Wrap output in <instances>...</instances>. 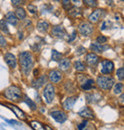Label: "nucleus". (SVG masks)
<instances>
[{
	"mask_svg": "<svg viewBox=\"0 0 124 130\" xmlns=\"http://www.w3.org/2000/svg\"><path fill=\"white\" fill-rule=\"evenodd\" d=\"M19 63L21 65L22 72L24 73V75L28 76L33 66V58L31 53L28 51H24V52L20 53L19 54Z\"/></svg>",
	"mask_w": 124,
	"mask_h": 130,
	"instance_id": "1",
	"label": "nucleus"
},
{
	"mask_svg": "<svg viewBox=\"0 0 124 130\" xmlns=\"http://www.w3.org/2000/svg\"><path fill=\"white\" fill-rule=\"evenodd\" d=\"M5 96L7 99L11 100V101H14V102H17L19 101V99L22 96V92H21V89L16 86V85H11L9 86L5 92H4Z\"/></svg>",
	"mask_w": 124,
	"mask_h": 130,
	"instance_id": "2",
	"label": "nucleus"
},
{
	"mask_svg": "<svg viewBox=\"0 0 124 130\" xmlns=\"http://www.w3.org/2000/svg\"><path fill=\"white\" fill-rule=\"evenodd\" d=\"M97 85L103 89V90H109L112 88V86L115 84V80L111 77H107V76H99L96 80Z\"/></svg>",
	"mask_w": 124,
	"mask_h": 130,
	"instance_id": "3",
	"label": "nucleus"
},
{
	"mask_svg": "<svg viewBox=\"0 0 124 130\" xmlns=\"http://www.w3.org/2000/svg\"><path fill=\"white\" fill-rule=\"evenodd\" d=\"M55 95V91H54V87L53 86L52 84H47V85L44 88L43 91V96L45 98V101L48 104H51L54 98Z\"/></svg>",
	"mask_w": 124,
	"mask_h": 130,
	"instance_id": "4",
	"label": "nucleus"
},
{
	"mask_svg": "<svg viewBox=\"0 0 124 130\" xmlns=\"http://www.w3.org/2000/svg\"><path fill=\"white\" fill-rule=\"evenodd\" d=\"M114 70V63L109 60L101 61V73L103 74H111Z\"/></svg>",
	"mask_w": 124,
	"mask_h": 130,
	"instance_id": "5",
	"label": "nucleus"
},
{
	"mask_svg": "<svg viewBox=\"0 0 124 130\" xmlns=\"http://www.w3.org/2000/svg\"><path fill=\"white\" fill-rule=\"evenodd\" d=\"M93 26L91 24H89V23H83V24H81L78 27V32H79V33L82 34V35H85V36L90 35L91 33L93 32Z\"/></svg>",
	"mask_w": 124,
	"mask_h": 130,
	"instance_id": "6",
	"label": "nucleus"
},
{
	"mask_svg": "<svg viewBox=\"0 0 124 130\" xmlns=\"http://www.w3.org/2000/svg\"><path fill=\"white\" fill-rule=\"evenodd\" d=\"M51 116L59 124H63L67 120V115L61 110H54L51 112Z\"/></svg>",
	"mask_w": 124,
	"mask_h": 130,
	"instance_id": "7",
	"label": "nucleus"
},
{
	"mask_svg": "<svg viewBox=\"0 0 124 130\" xmlns=\"http://www.w3.org/2000/svg\"><path fill=\"white\" fill-rule=\"evenodd\" d=\"M7 105H8V107H10V108L13 110V112L16 114V117H17V118H19L20 120L24 121V120H26V119H27V116H26L25 112H24L23 110H21L20 108H18L16 105L13 104H8Z\"/></svg>",
	"mask_w": 124,
	"mask_h": 130,
	"instance_id": "8",
	"label": "nucleus"
},
{
	"mask_svg": "<svg viewBox=\"0 0 124 130\" xmlns=\"http://www.w3.org/2000/svg\"><path fill=\"white\" fill-rule=\"evenodd\" d=\"M65 29L62 27L61 25H58V26H54L53 29H52V35L54 37H56V38H63L65 36Z\"/></svg>",
	"mask_w": 124,
	"mask_h": 130,
	"instance_id": "9",
	"label": "nucleus"
},
{
	"mask_svg": "<svg viewBox=\"0 0 124 130\" xmlns=\"http://www.w3.org/2000/svg\"><path fill=\"white\" fill-rule=\"evenodd\" d=\"M78 115L81 116V117L84 118V119H93V118H94V115H93V111H92L88 106L83 107V108L78 112Z\"/></svg>",
	"mask_w": 124,
	"mask_h": 130,
	"instance_id": "10",
	"label": "nucleus"
},
{
	"mask_svg": "<svg viewBox=\"0 0 124 130\" xmlns=\"http://www.w3.org/2000/svg\"><path fill=\"white\" fill-rule=\"evenodd\" d=\"M5 61L11 68H16V58L12 53H7L5 55Z\"/></svg>",
	"mask_w": 124,
	"mask_h": 130,
	"instance_id": "11",
	"label": "nucleus"
},
{
	"mask_svg": "<svg viewBox=\"0 0 124 130\" xmlns=\"http://www.w3.org/2000/svg\"><path fill=\"white\" fill-rule=\"evenodd\" d=\"M49 78H50L51 82H53V83H58V82L61 81L62 74L58 70H52L49 74Z\"/></svg>",
	"mask_w": 124,
	"mask_h": 130,
	"instance_id": "12",
	"label": "nucleus"
},
{
	"mask_svg": "<svg viewBox=\"0 0 124 130\" xmlns=\"http://www.w3.org/2000/svg\"><path fill=\"white\" fill-rule=\"evenodd\" d=\"M98 60H99L98 56H97L96 54H94V53H89V54L86 56V61H87V63H88V65H91V66L97 65Z\"/></svg>",
	"mask_w": 124,
	"mask_h": 130,
	"instance_id": "13",
	"label": "nucleus"
},
{
	"mask_svg": "<svg viewBox=\"0 0 124 130\" xmlns=\"http://www.w3.org/2000/svg\"><path fill=\"white\" fill-rule=\"evenodd\" d=\"M76 101H77V97H70V98H68V99H66V100L63 102V104H62V105H63V108H64L65 110H70V109L74 106Z\"/></svg>",
	"mask_w": 124,
	"mask_h": 130,
	"instance_id": "14",
	"label": "nucleus"
},
{
	"mask_svg": "<svg viewBox=\"0 0 124 130\" xmlns=\"http://www.w3.org/2000/svg\"><path fill=\"white\" fill-rule=\"evenodd\" d=\"M108 49V46H102L99 43H93L91 45V49L94 52H96V53H100V52H102V51H104V50H106Z\"/></svg>",
	"mask_w": 124,
	"mask_h": 130,
	"instance_id": "15",
	"label": "nucleus"
},
{
	"mask_svg": "<svg viewBox=\"0 0 124 130\" xmlns=\"http://www.w3.org/2000/svg\"><path fill=\"white\" fill-rule=\"evenodd\" d=\"M6 21H7L8 23H10L11 25H13V26H16V25L18 24V19H17V17H16V14H15L14 13H12V12H10V13H7V15H6Z\"/></svg>",
	"mask_w": 124,
	"mask_h": 130,
	"instance_id": "16",
	"label": "nucleus"
},
{
	"mask_svg": "<svg viewBox=\"0 0 124 130\" xmlns=\"http://www.w3.org/2000/svg\"><path fill=\"white\" fill-rule=\"evenodd\" d=\"M58 66H59V68L63 70V71H66V70H68L69 68H70V66H71V62H70V60L69 59H61V60H59V64H58Z\"/></svg>",
	"mask_w": 124,
	"mask_h": 130,
	"instance_id": "17",
	"label": "nucleus"
},
{
	"mask_svg": "<svg viewBox=\"0 0 124 130\" xmlns=\"http://www.w3.org/2000/svg\"><path fill=\"white\" fill-rule=\"evenodd\" d=\"M94 87V81L90 79V80H86L83 84H81V88L84 90H90Z\"/></svg>",
	"mask_w": 124,
	"mask_h": 130,
	"instance_id": "18",
	"label": "nucleus"
},
{
	"mask_svg": "<svg viewBox=\"0 0 124 130\" xmlns=\"http://www.w3.org/2000/svg\"><path fill=\"white\" fill-rule=\"evenodd\" d=\"M101 14V10H95L94 12L92 13V14L89 17V20L92 22V23H96L98 20H99V17Z\"/></svg>",
	"mask_w": 124,
	"mask_h": 130,
	"instance_id": "19",
	"label": "nucleus"
},
{
	"mask_svg": "<svg viewBox=\"0 0 124 130\" xmlns=\"http://www.w3.org/2000/svg\"><path fill=\"white\" fill-rule=\"evenodd\" d=\"M49 29V23L47 21H40L37 24V30L40 32H46Z\"/></svg>",
	"mask_w": 124,
	"mask_h": 130,
	"instance_id": "20",
	"label": "nucleus"
},
{
	"mask_svg": "<svg viewBox=\"0 0 124 130\" xmlns=\"http://www.w3.org/2000/svg\"><path fill=\"white\" fill-rule=\"evenodd\" d=\"M68 13L71 16H74V17L79 16L81 14V10L79 8H78V7H71L68 10Z\"/></svg>",
	"mask_w": 124,
	"mask_h": 130,
	"instance_id": "21",
	"label": "nucleus"
},
{
	"mask_svg": "<svg viewBox=\"0 0 124 130\" xmlns=\"http://www.w3.org/2000/svg\"><path fill=\"white\" fill-rule=\"evenodd\" d=\"M30 124L34 130H45V125H43L41 123L37 121H31Z\"/></svg>",
	"mask_w": 124,
	"mask_h": 130,
	"instance_id": "22",
	"label": "nucleus"
},
{
	"mask_svg": "<svg viewBox=\"0 0 124 130\" xmlns=\"http://www.w3.org/2000/svg\"><path fill=\"white\" fill-rule=\"evenodd\" d=\"M16 16L17 17V19H20V20H23L26 18V12L24 11L23 8H18L16 12Z\"/></svg>",
	"mask_w": 124,
	"mask_h": 130,
	"instance_id": "23",
	"label": "nucleus"
},
{
	"mask_svg": "<svg viewBox=\"0 0 124 130\" xmlns=\"http://www.w3.org/2000/svg\"><path fill=\"white\" fill-rule=\"evenodd\" d=\"M46 83V77L45 76H41L39 79H37L35 82H33V86L35 88H39L43 85V84Z\"/></svg>",
	"mask_w": 124,
	"mask_h": 130,
	"instance_id": "24",
	"label": "nucleus"
},
{
	"mask_svg": "<svg viewBox=\"0 0 124 130\" xmlns=\"http://www.w3.org/2000/svg\"><path fill=\"white\" fill-rule=\"evenodd\" d=\"M62 59V54L60 52H58L57 50L54 49L53 50V53H52V60L53 61H55V62H58L59 60Z\"/></svg>",
	"mask_w": 124,
	"mask_h": 130,
	"instance_id": "25",
	"label": "nucleus"
},
{
	"mask_svg": "<svg viewBox=\"0 0 124 130\" xmlns=\"http://www.w3.org/2000/svg\"><path fill=\"white\" fill-rule=\"evenodd\" d=\"M0 30L6 34L9 33V29H8V26H7V23L5 20H0Z\"/></svg>",
	"mask_w": 124,
	"mask_h": 130,
	"instance_id": "26",
	"label": "nucleus"
},
{
	"mask_svg": "<svg viewBox=\"0 0 124 130\" xmlns=\"http://www.w3.org/2000/svg\"><path fill=\"white\" fill-rule=\"evenodd\" d=\"M25 103L31 107V110H35V109H36V104H35V103H33L28 96H25Z\"/></svg>",
	"mask_w": 124,
	"mask_h": 130,
	"instance_id": "27",
	"label": "nucleus"
},
{
	"mask_svg": "<svg viewBox=\"0 0 124 130\" xmlns=\"http://www.w3.org/2000/svg\"><path fill=\"white\" fill-rule=\"evenodd\" d=\"M122 91H123V84H121V83L116 84L114 88V92L116 94H119V93H122Z\"/></svg>",
	"mask_w": 124,
	"mask_h": 130,
	"instance_id": "28",
	"label": "nucleus"
},
{
	"mask_svg": "<svg viewBox=\"0 0 124 130\" xmlns=\"http://www.w3.org/2000/svg\"><path fill=\"white\" fill-rule=\"evenodd\" d=\"M75 67L78 71H84L85 70V65H84L83 63H81L80 61H77L75 63Z\"/></svg>",
	"mask_w": 124,
	"mask_h": 130,
	"instance_id": "29",
	"label": "nucleus"
},
{
	"mask_svg": "<svg viewBox=\"0 0 124 130\" xmlns=\"http://www.w3.org/2000/svg\"><path fill=\"white\" fill-rule=\"evenodd\" d=\"M116 76L117 78L120 80V81H123L124 79V68L123 67H120L116 70Z\"/></svg>",
	"mask_w": 124,
	"mask_h": 130,
	"instance_id": "30",
	"label": "nucleus"
},
{
	"mask_svg": "<svg viewBox=\"0 0 124 130\" xmlns=\"http://www.w3.org/2000/svg\"><path fill=\"white\" fill-rule=\"evenodd\" d=\"M84 3L86 4V6H89V7H92V8H95L96 7L95 0H84Z\"/></svg>",
	"mask_w": 124,
	"mask_h": 130,
	"instance_id": "31",
	"label": "nucleus"
},
{
	"mask_svg": "<svg viewBox=\"0 0 124 130\" xmlns=\"http://www.w3.org/2000/svg\"><path fill=\"white\" fill-rule=\"evenodd\" d=\"M62 6H63V8L65 10H69L72 7L70 0H62Z\"/></svg>",
	"mask_w": 124,
	"mask_h": 130,
	"instance_id": "32",
	"label": "nucleus"
},
{
	"mask_svg": "<svg viewBox=\"0 0 124 130\" xmlns=\"http://www.w3.org/2000/svg\"><path fill=\"white\" fill-rule=\"evenodd\" d=\"M107 41H108V39L105 36H98L97 37V43H99V44H104Z\"/></svg>",
	"mask_w": 124,
	"mask_h": 130,
	"instance_id": "33",
	"label": "nucleus"
},
{
	"mask_svg": "<svg viewBox=\"0 0 124 130\" xmlns=\"http://www.w3.org/2000/svg\"><path fill=\"white\" fill-rule=\"evenodd\" d=\"M88 123H89V122H88L87 120H84V121H82V122H81V124H79L78 125V130H82L83 128H84V127H85V126H86V124H87Z\"/></svg>",
	"mask_w": 124,
	"mask_h": 130,
	"instance_id": "34",
	"label": "nucleus"
},
{
	"mask_svg": "<svg viewBox=\"0 0 124 130\" xmlns=\"http://www.w3.org/2000/svg\"><path fill=\"white\" fill-rule=\"evenodd\" d=\"M25 3V0H12V4L14 6H19V5H22Z\"/></svg>",
	"mask_w": 124,
	"mask_h": 130,
	"instance_id": "35",
	"label": "nucleus"
},
{
	"mask_svg": "<svg viewBox=\"0 0 124 130\" xmlns=\"http://www.w3.org/2000/svg\"><path fill=\"white\" fill-rule=\"evenodd\" d=\"M28 11H29L30 13H35L36 11H37V9H36V7L33 6V5H29V6H28Z\"/></svg>",
	"mask_w": 124,
	"mask_h": 130,
	"instance_id": "36",
	"label": "nucleus"
},
{
	"mask_svg": "<svg viewBox=\"0 0 124 130\" xmlns=\"http://www.w3.org/2000/svg\"><path fill=\"white\" fill-rule=\"evenodd\" d=\"M6 45H7V42H6L5 38H4V36L0 33V47H5Z\"/></svg>",
	"mask_w": 124,
	"mask_h": 130,
	"instance_id": "37",
	"label": "nucleus"
},
{
	"mask_svg": "<svg viewBox=\"0 0 124 130\" xmlns=\"http://www.w3.org/2000/svg\"><path fill=\"white\" fill-rule=\"evenodd\" d=\"M82 130H96V129H95V127H94V125H93V124L88 123V124H86V126H85Z\"/></svg>",
	"mask_w": 124,
	"mask_h": 130,
	"instance_id": "38",
	"label": "nucleus"
},
{
	"mask_svg": "<svg viewBox=\"0 0 124 130\" xmlns=\"http://www.w3.org/2000/svg\"><path fill=\"white\" fill-rule=\"evenodd\" d=\"M69 38H70V39H69V41H70V42L74 41V40H75V39L77 38V32H74L72 33V35H71V36H70Z\"/></svg>",
	"mask_w": 124,
	"mask_h": 130,
	"instance_id": "39",
	"label": "nucleus"
},
{
	"mask_svg": "<svg viewBox=\"0 0 124 130\" xmlns=\"http://www.w3.org/2000/svg\"><path fill=\"white\" fill-rule=\"evenodd\" d=\"M85 51H86V49H84V48H81V47H80V48L77 50V53H78V55H80V54H83Z\"/></svg>",
	"mask_w": 124,
	"mask_h": 130,
	"instance_id": "40",
	"label": "nucleus"
},
{
	"mask_svg": "<svg viewBox=\"0 0 124 130\" xmlns=\"http://www.w3.org/2000/svg\"><path fill=\"white\" fill-rule=\"evenodd\" d=\"M123 97H124V95L123 94H121V96H120V103H121V105H123Z\"/></svg>",
	"mask_w": 124,
	"mask_h": 130,
	"instance_id": "41",
	"label": "nucleus"
},
{
	"mask_svg": "<svg viewBox=\"0 0 124 130\" xmlns=\"http://www.w3.org/2000/svg\"><path fill=\"white\" fill-rule=\"evenodd\" d=\"M45 130H54L52 127H50L49 125H45Z\"/></svg>",
	"mask_w": 124,
	"mask_h": 130,
	"instance_id": "42",
	"label": "nucleus"
},
{
	"mask_svg": "<svg viewBox=\"0 0 124 130\" xmlns=\"http://www.w3.org/2000/svg\"><path fill=\"white\" fill-rule=\"evenodd\" d=\"M33 73H34V76H37V74H38V69H35Z\"/></svg>",
	"mask_w": 124,
	"mask_h": 130,
	"instance_id": "43",
	"label": "nucleus"
},
{
	"mask_svg": "<svg viewBox=\"0 0 124 130\" xmlns=\"http://www.w3.org/2000/svg\"><path fill=\"white\" fill-rule=\"evenodd\" d=\"M74 1H77V0H74Z\"/></svg>",
	"mask_w": 124,
	"mask_h": 130,
	"instance_id": "44",
	"label": "nucleus"
},
{
	"mask_svg": "<svg viewBox=\"0 0 124 130\" xmlns=\"http://www.w3.org/2000/svg\"><path fill=\"white\" fill-rule=\"evenodd\" d=\"M55 1H58V0H55Z\"/></svg>",
	"mask_w": 124,
	"mask_h": 130,
	"instance_id": "45",
	"label": "nucleus"
}]
</instances>
